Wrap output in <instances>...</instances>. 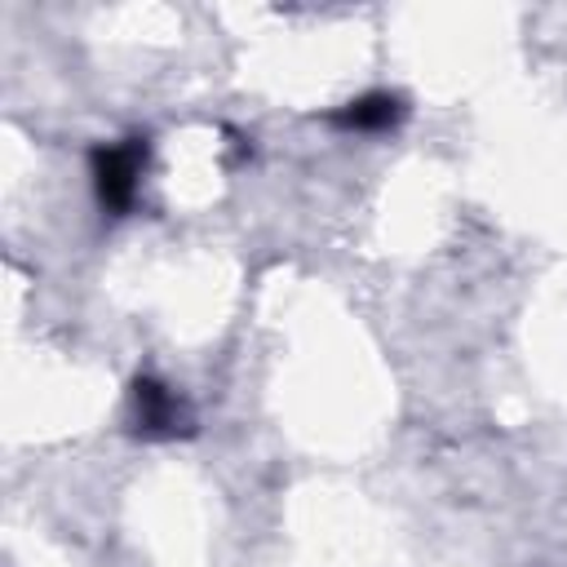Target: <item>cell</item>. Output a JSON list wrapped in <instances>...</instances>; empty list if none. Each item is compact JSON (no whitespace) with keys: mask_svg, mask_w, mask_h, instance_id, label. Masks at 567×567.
I'll list each match as a JSON object with an SVG mask.
<instances>
[{"mask_svg":"<svg viewBox=\"0 0 567 567\" xmlns=\"http://www.w3.org/2000/svg\"><path fill=\"white\" fill-rule=\"evenodd\" d=\"M142 159H146V146L133 137V142H115V146H97L93 151V186H97V199L102 208L111 213H124L137 195V177H142Z\"/></svg>","mask_w":567,"mask_h":567,"instance_id":"cell-1","label":"cell"},{"mask_svg":"<svg viewBox=\"0 0 567 567\" xmlns=\"http://www.w3.org/2000/svg\"><path fill=\"white\" fill-rule=\"evenodd\" d=\"M133 412H137V430L142 434H177V430L190 425L182 399L168 385L151 381V377H137L133 381Z\"/></svg>","mask_w":567,"mask_h":567,"instance_id":"cell-2","label":"cell"},{"mask_svg":"<svg viewBox=\"0 0 567 567\" xmlns=\"http://www.w3.org/2000/svg\"><path fill=\"white\" fill-rule=\"evenodd\" d=\"M399 115H403V102H399V97H390V93H368V97L346 102L332 120H337L341 128H354V133H377V128H390Z\"/></svg>","mask_w":567,"mask_h":567,"instance_id":"cell-3","label":"cell"}]
</instances>
